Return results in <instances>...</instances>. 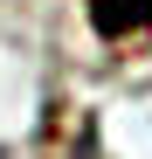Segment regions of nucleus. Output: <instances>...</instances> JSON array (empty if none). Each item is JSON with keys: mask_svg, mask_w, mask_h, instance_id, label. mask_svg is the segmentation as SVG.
I'll return each instance as SVG.
<instances>
[{"mask_svg": "<svg viewBox=\"0 0 152 159\" xmlns=\"http://www.w3.org/2000/svg\"><path fill=\"white\" fill-rule=\"evenodd\" d=\"M90 28L104 42L138 35V28H152V0H90Z\"/></svg>", "mask_w": 152, "mask_h": 159, "instance_id": "f257e3e1", "label": "nucleus"}]
</instances>
